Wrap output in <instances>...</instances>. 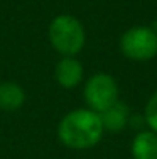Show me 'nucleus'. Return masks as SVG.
Listing matches in <instances>:
<instances>
[{
	"label": "nucleus",
	"mask_w": 157,
	"mask_h": 159,
	"mask_svg": "<svg viewBox=\"0 0 157 159\" xmlns=\"http://www.w3.org/2000/svg\"><path fill=\"white\" fill-rule=\"evenodd\" d=\"M142 117H144V122H145L149 130L157 134V92L152 93L150 98L147 100Z\"/></svg>",
	"instance_id": "obj_9"
},
{
	"label": "nucleus",
	"mask_w": 157,
	"mask_h": 159,
	"mask_svg": "<svg viewBox=\"0 0 157 159\" xmlns=\"http://www.w3.org/2000/svg\"><path fill=\"white\" fill-rule=\"evenodd\" d=\"M25 92L15 81L0 83V110L2 112H17L25 103Z\"/></svg>",
	"instance_id": "obj_8"
},
{
	"label": "nucleus",
	"mask_w": 157,
	"mask_h": 159,
	"mask_svg": "<svg viewBox=\"0 0 157 159\" xmlns=\"http://www.w3.org/2000/svg\"><path fill=\"white\" fill-rule=\"evenodd\" d=\"M83 76V63L76 56H61V59L54 66V80L64 90H73L80 86Z\"/></svg>",
	"instance_id": "obj_5"
},
{
	"label": "nucleus",
	"mask_w": 157,
	"mask_h": 159,
	"mask_svg": "<svg viewBox=\"0 0 157 159\" xmlns=\"http://www.w3.org/2000/svg\"><path fill=\"white\" fill-rule=\"evenodd\" d=\"M83 98L86 108L96 113H102L120 100V86L111 75L95 73L85 81Z\"/></svg>",
	"instance_id": "obj_4"
},
{
	"label": "nucleus",
	"mask_w": 157,
	"mask_h": 159,
	"mask_svg": "<svg viewBox=\"0 0 157 159\" xmlns=\"http://www.w3.org/2000/svg\"><path fill=\"white\" fill-rule=\"evenodd\" d=\"M130 117H132V113H130L129 105L122 100H118L117 103H113L111 107H108L107 110L100 113L105 132H111V134L125 130L130 124Z\"/></svg>",
	"instance_id": "obj_6"
},
{
	"label": "nucleus",
	"mask_w": 157,
	"mask_h": 159,
	"mask_svg": "<svg viewBox=\"0 0 157 159\" xmlns=\"http://www.w3.org/2000/svg\"><path fill=\"white\" fill-rule=\"evenodd\" d=\"M118 48L130 61H150L157 56V31L150 25H133L122 34Z\"/></svg>",
	"instance_id": "obj_3"
},
{
	"label": "nucleus",
	"mask_w": 157,
	"mask_h": 159,
	"mask_svg": "<svg viewBox=\"0 0 157 159\" xmlns=\"http://www.w3.org/2000/svg\"><path fill=\"white\" fill-rule=\"evenodd\" d=\"M47 39L59 56H78L86 44V31L80 19L59 14L49 22Z\"/></svg>",
	"instance_id": "obj_2"
},
{
	"label": "nucleus",
	"mask_w": 157,
	"mask_h": 159,
	"mask_svg": "<svg viewBox=\"0 0 157 159\" xmlns=\"http://www.w3.org/2000/svg\"><path fill=\"white\" fill-rule=\"evenodd\" d=\"M132 159H157V134L149 129L139 130L130 144Z\"/></svg>",
	"instance_id": "obj_7"
},
{
	"label": "nucleus",
	"mask_w": 157,
	"mask_h": 159,
	"mask_svg": "<svg viewBox=\"0 0 157 159\" xmlns=\"http://www.w3.org/2000/svg\"><path fill=\"white\" fill-rule=\"evenodd\" d=\"M105 134L100 113L89 108H74L61 117L58 124V139L73 151L93 149Z\"/></svg>",
	"instance_id": "obj_1"
}]
</instances>
